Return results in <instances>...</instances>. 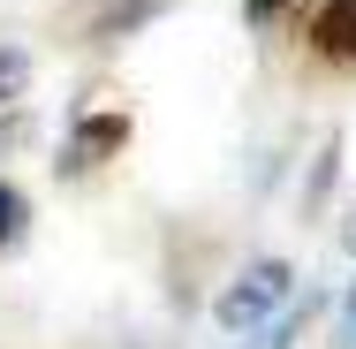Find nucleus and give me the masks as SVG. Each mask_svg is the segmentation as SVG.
Returning <instances> with one entry per match:
<instances>
[{
	"mask_svg": "<svg viewBox=\"0 0 356 349\" xmlns=\"http://www.w3.org/2000/svg\"><path fill=\"white\" fill-rule=\"evenodd\" d=\"M23 84H31V61L15 46H0V99H23Z\"/></svg>",
	"mask_w": 356,
	"mask_h": 349,
	"instance_id": "nucleus-4",
	"label": "nucleus"
},
{
	"mask_svg": "<svg viewBox=\"0 0 356 349\" xmlns=\"http://www.w3.org/2000/svg\"><path fill=\"white\" fill-rule=\"evenodd\" d=\"M318 46H326V54H356V0H334V8L318 15Z\"/></svg>",
	"mask_w": 356,
	"mask_h": 349,
	"instance_id": "nucleus-2",
	"label": "nucleus"
},
{
	"mask_svg": "<svg viewBox=\"0 0 356 349\" xmlns=\"http://www.w3.org/2000/svg\"><path fill=\"white\" fill-rule=\"evenodd\" d=\"M334 349H356V281L341 296V311H334Z\"/></svg>",
	"mask_w": 356,
	"mask_h": 349,
	"instance_id": "nucleus-5",
	"label": "nucleus"
},
{
	"mask_svg": "<svg viewBox=\"0 0 356 349\" xmlns=\"http://www.w3.org/2000/svg\"><path fill=\"white\" fill-rule=\"evenodd\" d=\"M23 228H31V198H23L15 183H0V251L23 243Z\"/></svg>",
	"mask_w": 356,
	"mask_h": 349,
	"instance_id": "nucleus-3",
	"label": "nucleus"
},
{
	"mask_svg": "<svg viewBox=\"0 0 356 349\" xmlns=\"http://www.w3.org/2000/svg\"><path fill=\"white\" fill-rule=\"evenodd\" d=\"M341 251L356 258V205H349V220H341Z\"/></svg>",
	"mask_w": 356,
	"mask_h": 349,
	"instance_id": "nucleus-6",
	"label": "nucleus"
},
{
	"mask_svg": "<svg viewBox=\"0 0 356 349\" xmlns=\"http://www.w3.org/2000/svg\"><path fill=\"white\" fill-rule=\"evenodd\" d=\"M288 296H296V266H288V258H250L243 274L220 288L213 319L227 327V334H258V327H273V319H281Z\"/></svg>",
	"mask_w": 356,
	"mask_h": 349,
	"instance_id": "nucleus-1",
	"label": "nucleus"
}]
</instances>
